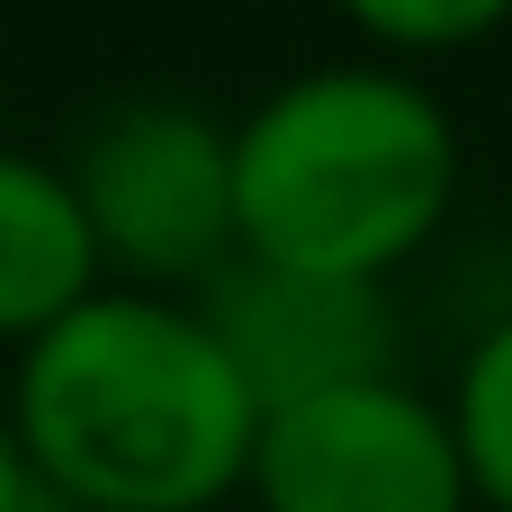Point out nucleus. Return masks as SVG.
Returning a JSON list of instances; mask_svg holds the SVG:
<instances>
[{
	"instance_id": "nucleus-1",
	"label": "nucleus",
	"mask_w": 512,
	"mask_h": 512,
	"mask_svg": "<svg viewBox=\"0 0 512 512\" xmlns=\"http://www.w3.org/2000/svg\"><path fill=\"white\" fill-rule=\"evenodd\" d=\"M0 405L36 495L72 512H225L243 504L261 396L198 315L162 288H90L9 351Z\"/></svg>"
},
{
	"instance_id": "nucleus-2",
	"label": "nucleus",
	"mask_w": 512,
	"mask_h": 512,
	"mask_svg": "<svg viewBox=\"0 0 512 512\" xmlns=\"http://www.w3.org/2000/svg\"><path fill=\"white\" fill-rule=\"evenodd\" d=\"M468 135L432 72L387 54L297 63L234 117V252L396 288L441 252Z\"/></svg>"
},
{
	"instance_id": "nucleus-3",
	"label": "nucleus",
	"mask_w": 512,
	"mask_h": 512,
	"mask_svg": "<svg viewBox=\"0 0 512 512\" xmlns=\"http://www.w3.org/2000/svg\"><path fill=\"white\" fill-rule=\"evenodd\" d=\"M117 288L198 297L234 261V117L180 90H126L54 153Z\"/></svg>"
},
{
	"instance_id": "nucleus-4",
	"label": "nucleus",
	"mask_w": 512,
	"mask_h": 512,
	"mask_svg": "<svg viewBox=\"0 0 512 512\" xmlns=\"http://www.w3.org/2000/svg\"><path fill=\"white\" fill-rule=\"evenodd\" d=\"M243 504L252 512H477L441 387H423L405 369L261 405Z\"/></svg>"
},
{
	"instance_id": "nucleus-5",
	"label": "nucleus",
	"mask_w": 512,
	"mask_h": 512,
	"mask_svg": "<svg viewBox=\"0 0 512 512\" xmlns=\"http://www.w3.org/2000/svg\"><path fill=\"white\" fill-rule=\"evenodd\" d=\"M198 315L216 324V342L234 351V369L261 405L405 369V306H396V288H369V279H315V270L234 252L198 288Z\"/></svg>"
},
{
	"instance_id": "nucleus-6",
	"label": "nucleus",
	"mask_w": 512,
	"mask_h": 512,
	"mask_svg": "<svg viewBox=\"0 0 512 512\" xmlns=\"http://www.w3.org/2000/svg\"><path fill=\"white\" fill-rule=\"evenodd\" d=\"M90 288H108V270H99V243L81 225L63 162L0 135V351L36 342Z\"/></svg>"
},
{
	"instance_id": "nucleus-7",
	"label": "nucleus",
	"mask_w": 512,
	"mask_h": 512,
	"mask_svg": "<svg viewBox=\"0 0 512 512\" xmlns=\"http://www.w3.org/2000/svg\"><path fill=\"white\" fill-rule=\"evenodd\" d=\"M441 414H450V441L468 468V504L512 512V297L459 333L450 378H441Z\"/></svg>"
},
{
	"instance_id": "nucleus-8",
	"label": "nucleus",
	"mask_w": 512,
	"mask_h": 512,
	"mask_svg": "<svg viewBox=\"0 0 512 512\" xmlns=\"http://www.w3.org/2000/svg\"><path fill=\"white\" fill-rule=\"evenodd\" d=\"M360 54H387V63H450V54H477L512 27V0H324Z\"/></svg>"
},
{
	"instance_id": "nucleus-9",
	"label": "nucleus",
	"mask_w": 512,
	"mask_h": 512,
	"mask_svg": "<svg viewBox=\"0 0 512 512\" xmlns=\"http://www.w3.org/2000/svg\"><path fill=\"white\" fill-rule=\"evenodd\" d=\"M36 468H27V450H18V423H9V405H0V512H36Z\"/></svg>"
},
{
	"instance_id": "nucleus-10",
	"label": "nucleus",
	"mask_w": 512,
	"mask_h": 512,
	"mask_svg": "<svg viewBox=\"0 0 512 512\" xmlns=\"http://www.w3.org/2000/svg\"><path fill=\"white\" fill-rule=\"evenodd\" d=\"M36 512H72V504H36Z\"/></svg>"
}]
</instances>
